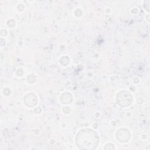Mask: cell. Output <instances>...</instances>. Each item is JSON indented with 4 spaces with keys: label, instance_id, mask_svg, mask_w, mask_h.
Wrapping results in <instances>:
<instances>
[{
    "label": "cell",
    "instance_id": "6da1fadb",
    "mask_svg": "<svg viewBox=\"0 0 150 150\" xmlns=\"http://www.w3.org/2000/svg\"><path fill=\"white\" fill-rule=\"evenodd\" d=\"M98 142L96 133L91 130L82 131L77 135V144L80 149H94Z\"/></svg>",
    "mask_w": 150,
    "mask_h": 150
}]
</instances>
